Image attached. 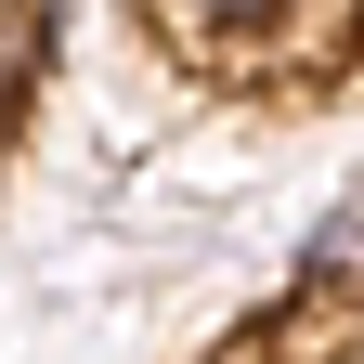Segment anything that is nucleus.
<instances>
[{
	"instance_id": "3",
	"label": "nucleus",
	"mask_w": 364,
	"mask_h": 364,
	"mask_svg": "<svg viewBox=\"0 0 364 364\" xmlns=\"http://www.w3.org/2000/svg\"><path fill=\"white\" fill-rule=\"evenodd\" d=\"M0 130H14V105H0Z\"/></svg>"
},
{
	"instance_id": "2",
	"label": "nucleus",
	"mask_w": 364,
	"mask_h": 364,
	"mask_svg": "<svg viewBox=\"0 0 364 364\" xmlns=\"http://www.w3.org/2000/svg\"><path fill=\"white\" fill-rule=\"evenodd\" d=\"M326 364H364V326H351V338H338V351H326Z\"/></svg>"
},
{
	"instance_id": "1",
	"label": "nucleus",
	"mask_w": 364,
	"mask_h": 364,
	"mask_svg": "<svg viewBox=\"0 0 364 364\" xmlns=\"http://www.w3.org/2000/svg\"><path fill=\"white\" fill-rule=\"evenodd\" d=\"M144 14L182 39V53H221V65H235V53H260V39L299 26V0H144Z\"/></svg>"
}]
</instances>
